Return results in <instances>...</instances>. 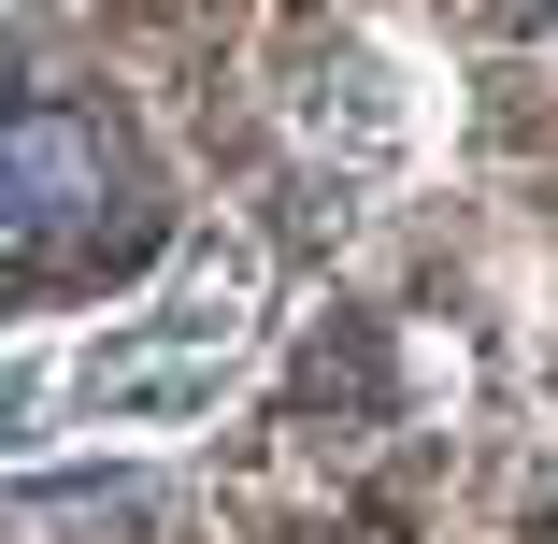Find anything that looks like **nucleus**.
<instances>
[{"label":"nucleus","instance_id":"5","mask_svg":"<svg viewBox=\"0 0 558 544\" xmlns=\"http://www.w3.org/2000/svg\"><path fill=\"white\" fill-rule=\"evenodd\" d=\"M544 15H558V0H544Z\"/></svg>","mask_w":558,"mask_h":544},{"label":"nucleus","instance_id":"3","mask_svg":"<svg viewBox=\"0 0 558 544\" xmlns=\"http://www.w3.org/2000/svg\"><path fill=\"white\" fill-rule=\"evenodd\" d=\"M287 144L301 158H329V172H401L415 158V72L387 58V44H315L301 58V86H287Z\"/></svg>","mask_w":558,"mask_h":544},{"label":"nucleus","instance_id":"2","mask_svg":"<svg viewBox=\"0 0 558 544\" xmlns=\"http://www.w3.org/2000/svg\"><path fill=\"white\" fill-rule=\"evenodd\" d=\"M144 230V158L86 116V100H15V144H0V258L29 287L130 244Z\"/></svg>","mask_w":558,"mask_h":544},{"label":"nucleus","instance_id":"1","mask_svg":"<svg viewBox=\"0 0 558 544\" xmlns=\"http://www.w3.org/2000/svg\"><path fill=\"white\" fill-rule=\"evenodd\" d=\"M258 330H272V273H258V244H244V230H201V244L158 273V301L100 315V330L58 344V359H44V344L15 359V459H44V430L172 445V430H201L215 401L244 387Z\"/></svg>","mask_w":558,"mask_h":544},{"label":"nucleus","instance_id":"4","mask_svg":"<svg viewBox=\"0 0 558 544\" xmlns=\"http://www.w3.org/2000/svg\"><path fill=\"white\" fill-rule=\"evenodd\" d=\"M130 530H144L130 473H44V459H15V544H130Z\"/></svg>","mask_w":558,"mask_h":544}]
</instances>
